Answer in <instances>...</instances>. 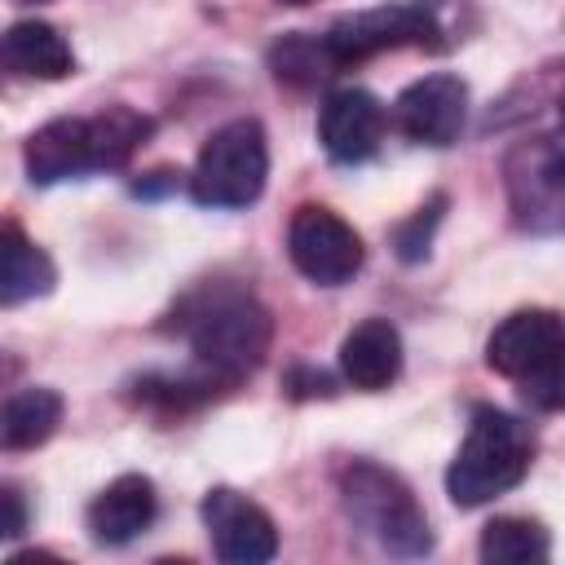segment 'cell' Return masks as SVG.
Masks as SVG:
<instances>
[{
  "instance_id": "6da1fadb",
  "label": "cell",
  "mask_w": 565,
  "mask_h": 565,
  "mask_svg": "<svg viewBox=\"0 0 565 565\" xmlns=\"http://www.w3.org/2000/svg\"><path fill=\"white\" fill-rule=\"evenodd\" d=\"M146 132H150V119H141L128 106H110L102 115L49 119L44 128H35L26 137V150H22L26 177L35 185H53L66 177L119 168V163H128V154L141 146Z\"/></svg>"
},
{
  "instance_id": "7a4b0ae2",
  "label": "cell",
  "mask_w": 565,
  "mask_h": 565,
  "mask_svg": "<svg viewBox=\"0 0 565 565\" xmlns=\"http://www.w3.org/2000/svg\"><path fill=\"white\" fill-rule=\"evenodd\" d=\"M269 313L252 291L216 287L190 305L185 340L212 384H234L260 366L269 349Z\"/></svg>"
},
{
  "instance_id": "3957f363",
  "label": "cell",
  "mask_w": 565,
  "mask_h": 565,
  "mask_svg": "<svg viewBox=\"0 0 565 565\" xmlns=\"http://www.w3.org/2000/svg\"><path fill=\"white\" fill-rule=\"evenodd\" d=\"M534 459V433L494 406H477L472 424L446 468V494L459 508H481L499 494H508Z\"/></svg>"
},
{
  "instance_id": "277c9868",
  "label": "cell",
  "mask_w": 565,
  "mask_h": 565,
  "mask_svg": "<svg viewBox=\"0 0 565 565\" xmlns=\"http://www.w3.org/2000/svg\"><path fill=\"white\" fill-rule=\"evenodd\" d=\"M561 353H565V327L552 309H516L486 340V362L499 375L516 380L539 411H561L565 402Z\"/></svg>"
},
{
  "instance_id": "5b68a950",
  "label": "cell",
  "mask_w": 565,
  "mask_h": 565,
  "mask_svg": "<svg viewBox=\"0 0 565 565\" xmlns=\"http://www.w3.org/2000/svg\"><path fill=\"white\" fill-rule=\"evenodd\" d=\"M340 499L349 508V516L393 556H424L433 547V534H428V516L419 512L415 494L393 477L384 472L380 463H366V459H353L344 472H340Z\"/></svg>"
},
{
  "instance_id": "8992f818",
  "label": "cell",
  "mask_w": 565,
  "mask_h": 565,
  "mask_svg": "<svg viewBox=\"0 0 565 565\" xmlns=\"http://www.w3.org/2000/svg\"><path fill=\"white\" fill-rule=\"evenodd\" d=\"M265 177H269L265 128L256 119H230L203 141L190 172V194L203 207H247L260 199Z\"/></svg>"
},
{
  "instance_id": "52a82bcc",
  "label": "cell",
  "mask_w": 565,
  "mask_h": 565,
  "mask_svg": "<svg viewBox=\"0 0 565 565\" xmlns=\"http://www.w3.org/2000/svg\"><path fill=\"white\" fill-rule=\"evenodd\" d=\"M508 181V203L512 221L530 234H556L565 221V159H561V137L539 132L525 137L508 150L503 163Z\"/></svg>"
},
{
  "instance_id": "ba28073f",
  "label": "cell",
  "mask_w": 565,
  "mask_h": 565,
  "mask_svg": "<svg viewBox=\"0 0 565 565\" xmlns=\"http://www.w3.org/2000/svg\"><path fill=\"white\" fill-rule=\"evenodd\" d=\"M433 35H441L433 0H402V4H380V9H362V13H349V18L331 22L322 44L335 57V66H349V62L375 57L384 49L437 44Z\"/></svg>"
},
{
  "instance_id": "9c48e42d",
  "label": "cell",
  "mask_w": 565,
  "mask_h": 565,
  "mask_svg": "<svg viewBox=\"0 0 565 565\" xmlns=\"http://www.w3.org/2000/svg\"><path fill=\"white\" fill-rule=\"evenodd\" d=\"M287 256L309 282L340 287L362 269L366 252L349 221H340L331 207L305 203V207H296V216L287 225Z\"/></svg>"
},
{
  "instance_id": "30bf717a",
  "label": "cell",
  "mask_w": 565,
  "mask_h": 565,
  "mask_svg": "<svg viewBox=\"0 0 565 565\" xmlns=\"http://www.w3.org/2000/svg\"><path fill=\"white\" fill-rule=\"evenodd\" d=\"M203 525L212 534V547L225 565H260L278 552V530L269 521V512L260 503H252L247 494L216 486L203 494Z\"/></svg>"
},
{
  "instance_id": "8fae6325",
  "label": "cell",
  "mask_w": 565,
  "mask_h": 565,
  "mask_svg": "<svg viewBox=\"0 0 565 565\" xmlns=\"http://www.w3.org/2000/svg\"><path fill=\"white\" fill-rule=\"evenodd\" d=\"M397 128L419 146H450L468 119V88L459 75H424L415 79L397 106Z\"/></svg>"
},
{
  "instance_id": "7c38bea8",
  "label": "cell",
  "mask_w": 565,
  "mask_h": 565,
  "mask_svg": "<svg viewBox=\"0 0 565 565\" xmlns=\"http://www.w3.org/2000/svg\"><path fill=\"white\" fill-rule=\"evenodd\" d=\"M384 137V106L366 88H335L318 110V141L335 163H362Z\"/></svg>"
},
{
  "instance_id": "4fadbf2b",
  "label": "cell",
  "mask_w": 565,
  "mask_h": 565,
  "mask_svg": "<svg viewBox=\"0 0 565 565\" xmlns=\"http://www.w3.org/2000/svg\"><path fill=\"white\" fill-rule=\"evenodd\" d=\"M154 512H159V499H154L150 477L124 472V477H115V481L88 503V516H84V521H88V534H93L97 543L119 547V543L137 539V534L154 521Z\"/></svg>"
},
{
  "instance_id": "5bb4252c",
  "label": "cell",
  "mask_w": 565,
  "mask_h": 565,
  "mask_svg": "<svg viewBox=\"0 0 565 565\" xmlns=\"http://www.w3.org/2000/svg\"><path fill=\"white\" fill-rule=\"evenodd\" d=\"M340 371L362 393L388 388L397 380V371H402V335H397V327L388 318L358 322L340 344Z\"/></svg>"
},
{
  "instance_id": "9a60e30c",
  "label": "cell",
  "mask_w": 565,
  "mask_h": 565,
  "mask_svg": "<svg viewBox=\"0 0 565 565\" xmlns=\"http://www.w3.org/2000/svg\"><path fill=\"white\" fill-rule=\"evenodd\" d=\"M0 66L22 79H62L71 75V44L49 22H13L0 35Z\"/></svg>"
},
{
  "instance_id": "2e32d148",
  "label": "cell",
  "mask_w": 565,
  "mask_h": 565,
  "mask_svg": "<svg viewBox=\"0 0 565 565\" xmlns=\"http://www.w3.org/2000/svg\"><path fill=\"white\" fill-rule=\"evenodd\" d=\"M57 282V269L49 252L13 221L0 225V305H22L35 296H49Z\"/></svg>"
},
{
  "instance_id": "e0dca14e",
  "label": "cell",
  "mask_w": 565,
  "mask_h": 565,
  "mask_svg": "<svg viewBox=\"0 0 565 565\" xmlns=\"http://www.w3.org/2000/svg\"><path fill=\"white\" fill-rule=\"evenodd\" d=\"M62 424V397L53 388H18L0 402V450H35Z\"/></svg>"
},
{
  "instance_id": "ac0fdd59",
  "label": "cell",
  "mask_w": 565,
  "mask_h": 565,
  "mask_svg": "<svg viewBox=\"0 0 565 565\" xmlns=\"http://www.w3.org/2000/svg\"><path fill=\"white\" fill-rule=\"evenodd\" d=\"M547 552H552L547 530L530 516H494L481 530L486 565H534V561H547Z\"/></svg>"
},
{
  "instance_id": "d6986e66",
  "label": "cell",
  "mask_w": 565,
  "mask_h": 565,
  "mask_svg": "<svg viewBox=\"0 0 565 565\" xmlns=\"http://www.w3.org/2000/svg\"><path fill=\"white\" fill-rule=\"evenodd\" d=\"M269 66H274V75L287 79V84H318V79H327V75L340 71L335 57L327 53V44L313 40V35H282V40L269 49Z\"/></svg>"
},
{
  "instance_id": "ffe728a7",
  "label": "cell",
  "mask_w": 565,
  "mask_h": 565,
  "mask_svg": "<svg viewBox=\"0 0 565 565\" xmlns=\"http://www.w3.org/2000/svg\"><path fill=\"white\" fill-rule=\"evenodd\" d=\"M441 207V199H433L428 207H419L415 216H411V225H402V234H397V252H402V260H419L424 252H428V234H433V225H437V212Z\"/></svg>"
},
{
  "instance_id": "44dd1931",
  "label": "cell",
  "mask_w": 565,
  "mask_h": 565,
  "mask_svg": "<svg viewBox=\"0 0 565 565\" xmlns=\"http://www.w3.org/2000/svg\"><path fill=\"white\" fill-rule=\"evenodd\" d=\"M26 530V499L13 486H0V539H18Z\"/></svg>"
},
{
  "instance_id": "7402d4cb",
  "label": "cell",
  "mask_w": 565,
  "mask_h": 565,
  "mask_svg": "<svg viewBox=\"0 0 565 565\" xmlns=\"http://www.w3.org/2000/svg\"><path fill=\"white\" fill-rule=\"evenodd\" d=\"M13 371H18V366H13V362H9V358H4V353H0V380H9V375H13Z\"/></svg>"
},
{
  "instance_id": "603a6c76",
  "label": "cell",
  "mask_w": 565,
  "mask_h": 565,
  "mask_svg": "<svg viewBox=\"0 0 565 565\" xmlns=\"http://www.w3.org/2000/svg\"><path fill=\"white\" fill-rule=\"evenodd\" d=\"M278 4H313V0H278Z\"/></svg>"
}]
</instances>
